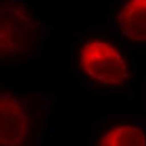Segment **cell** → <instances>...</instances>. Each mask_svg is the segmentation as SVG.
Here are the masks:
<instances>
[{"instance_id": "obj_2", "label": "cell", "mask_w": 146, "mask_h": 146, "mask_svg": "<svg viewBox=\"0 0 146 146\" xmlns=\"http://www.w3.org/2000/svg\"><path fill=\"white\" fill-rule=\"evenodd\" d=\"M71 65L76 79L96 93L121 94L134 83L138 65L108 35L96 32L75 34Z\"/></svg>"}, {"instance_id": "obj_4", "label": "cell", "mask_w": 146, "mask_h": 146, "mask_svg": "<svg viewBox=\"0 0 146 146\" xmlns=\"http://www.w3.org/2000/svg\"><path fill=\"white\" fill-rule=\"evenodd\" d=\"M89 146H146V116L113 113L96 117Z\"/></svg>"}, {"instance_id": "obj_5", "label": "cell", "mask_w": 146, "mask_h": 146, "mask_svg": "<svg viewBox=\"0 0 146 146\" xmlns=\"http://www.w3.org/2000/svg\"><path fill=\"white\" fill-rule=\"evenodd\" d=\"M108 14L111 28L120 40L146 45V0H113Z\"/></svg>"}, {"instance_id": "obj_3", "label": "cell", "mask_w": 146, "mask_h": 146, "mask_svg": "<svg viewBox=\"0 0 146 146\" xmlns=\"http://www.w3.org/2000/svg\"><path fill=\"white\" fill-rule=\"evenodd\" d=\"M0 58L4 64L27 62L43 51L47 26L25 0H0Z\"/></svg>"}, {"instance_id": "obj_6", "label": "cell", "mask_w": 146, "mask_h": 146, "mask_svg": "<svg viewBox=\"0 0 146 146\" xmlns=\"http://www.w3.org/2000/svg\"><path fill=\"white\" fill-rule=\"evenodd\" d=\"M143 101L145 104V115L146 116V74L145 77V82H144V90H143Z\"/></svg>"}, {"instance_id": "obj_1", "label": "cell", "mask_w": 146, "mask_h": 146, "mask_svg": "<svg viewBox=\"0 0 146 146\" xmlns=\"http://www.w3.org/2000/svg\"><path fill=\"white\" fill-rule=\"evenodd\" d=\"M56 98L37 84L0 87V146H52Z\"/></svg>"}]
</instances>
